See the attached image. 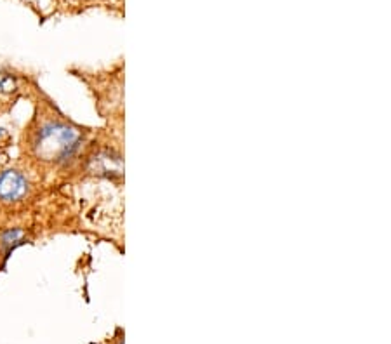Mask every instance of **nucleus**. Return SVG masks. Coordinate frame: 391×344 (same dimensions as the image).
<instances>
[{"mask_svg":"<svg viewBox=\"0 0 391 344\" xmlns=\"http://www.w3.org/2000/svg\"><path fill=\"white\" fill-rule=\"evenodd\" d=\"M14 91V80L12 77L6 74H0V92H11Z\"/></svg>","mask_w":391,"mask_h":344,"instance_id":"nucleus-4","label":"nucleus"},{"mask_svg":"<svg viewBox=\"0 0 391 344\" xmlns=\"http://www.w3.org/2000/svg\"><path fill=\"white\" fill-rule=\"evenodd\" d=\"M21 244H25V231L23 230H16V228L14 230H8L0 237V247L4 249L6 254L14 250L16 247H19Z\"/></svg>","mask_w":391,"mask_h":344,"instance_id":"nucleus-3","label":"nucleus"},{"mask_svg":"<svg viewBox=\"0 0 391 344\" xmlns=\"http://www.w3.org/2000/svg\"><path fill=\"white\" fill-rule=\"evenodd\" d=\"M81 144L82 136L77 129L63 122H49L39 131L35 150L42 160L61 164L74 157Z\"/></svg>","mask_w":391,"mask_h":344,"instance_id":"nucleus-1","label":"nucleus"},{"mask_svg":"<svg viewBox=\"0 0 391 344\" xmlns=\"http://www.w3.org/2000/svg\"><path fill=\"white\" fill-rule=\"evenodd\" d=\"M28 191V180L25 174L14 169L0 172V200L18 202Z\"/></svg>","mask_w":391,"mask_h":344,"instance_id":"nucleus-2","label":"nucleus"}]
</instances>
